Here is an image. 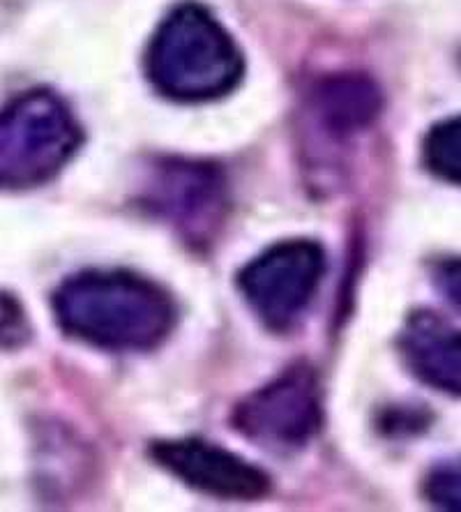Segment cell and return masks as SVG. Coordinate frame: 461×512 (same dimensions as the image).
Returning <instances> with one entry per match:
<instances>
[{
	"instance_id": "9",
	"label": "cell",
	"mask_w": 461,
	"mask_h": 512,
	"mask_svg": "<svg viewBox=\"0 0 461 512\" xmlns=\"http://www.w3.org/2000/svg\"><path fill=\"white\" fill-rule=\"evenodd\" d=\"M381 97L372 81L362 77H335L323 81L312 93L316 125L342 139L365 130L379 116Z\"/></svg>"
},
{
	"instance_id": "7",
	"label": "cell",
	"mask_w": 461,
	"mask_h": 512,
	"mask_svg": "<svg viewBox=\"0 0 461 512\" xmlns=\"http://www.w3.org/2000/svg\"><path fill=\"white\" fill-rule=\"evenodd\" d=\"M155 462L199 492L224 501H254L270 492L268 473L231 450L199 439L160 441Z\"/></svg>"
},
{
	"instance_id": "5",
	"label": "cell",
	"mask_w": 461,
	"mask_h": 512,
	"mask_svg": "<svg viewBox=\"0 0 461 512\" xmlns=\"http://www.w3.org/2000/svg\"><path fill=\"white\" fill-rule=\"evenodd\" d=\"M323 423L321 386L305 363L284 370L254 390L233 411L240 434L272 453H293L314 439Z\"/></svg>"
},
{
	"instance_id": "10",
	"label": "cell",
	"mask_w": 461,
	"mask_h": 512,
	"mask_svg": "<svg viewBox=\"0 0 461 512\" xmlns=\"http://www.w3.org/2000/svg\"><path fill=\"white\" fill-rule=\"evenodd\" d=\"M422 155L434 176L461 185V116L434 125L422 146Z\"/></svg>"
},
{
	"instance_id": "13",
	"label": "cell",
	"mask_w": 461,
	"mask_h": 512,
	"mask_svg": "<svg viewBox=\"0 0 461 512\" xmlns=\"http://www.w3.org/2000/svg\"><path fill=\"white\" fill-rule=\"evenodd\" d=\"M434 284L457 310H461V259L438 263L434 268Z\"/></svg>"
},
{
	"instance_id": "2",
	"label": "cell",
	"mask_w": 461,
	"mask_h": 512,
	"mask_svg": "<svg viewBox=\"0 0 461 512\" xmlns=\"http://www.w3.org/2000/svg\"><path fill=\"white\" fill-rule=\"evenodd\" d=\"M146 74L157 93L176 102H210L236 90L245 60L233 37L199 3L166 14L148 44Z\"/></svg>"
},
{
	"instance_id": "12",
	"label": "cell",
	"mask_w": 461,
	"mask_h": 512,
	"mask_svg": "<svg viewBox=\"0 0 461 512\" xmlns=\"http://www.w3.org/2000/svg\"><path fill=\"white\" fill-rule=\"evenodd\" d=\"M28 340L26 314L10 293L0 291V346L14 349Z\"/></svg>"
},
{
	"instance_id": "4",
	"label": "cell",
	"mask_w": 461,
	"mask_h": 512,
	"mask_svg": "<svg viewBox=\"0 0 461 512\" xmlns=\"http://www.w3.org/2000/svg\"><path fill=\"white\" fill-rule=\"evenodd\" d=\"M326 252L312 240H286L268 247L240 270L238 286L249 310L275 333L296 323L319 291Z\"/></svg>"
},
{
	"instance_id": "6",
	"label": "cell",
	"mask_w": 461,
	"mask_h": 512,
	"mask_svg": "<svg viewBox=\"0 0 461 512\" xmlns=\"http://www.w3.org/2000/svg\"><path fill=\"white\" fill-rule=\"evenodd\" d=\"M146 203L190 243H208L226 213L224 176L213 164L164 162L146 187Z\"/></svg>"
},
{
	"instance_id": "3",
	"label": "cell",
	"mask_w": 461,
	"mask_h": 512,
	"mask_svg": "<svg viewBox=\"0 0 461 512\" xmlns=\"http://www.w3.org/2000/svg\"><path fill=\"white\" fill-rule=\"evenodd\" d=\"M83 141L70 107L47 88L26 90L0 109V190L56 178Z\"/></svg>"
},
{
	"instance_id": "8",
	"label": "cell",
	"mask_w": 461,
	"mask_h": 512,
	"mask_svg": "<svg viewBox=\"0 0 461 512\" xmlns=\"http://www.w3.org/2000/svg\"><path fill=\"white\" fill-rule=\"evenodd\" d=\"M399 351L422 383L461 397V328L434 312H415L399 335Z\"/></svg>"
},
{
	"instance_id": "11",
	"label": "cell",
	"mask_w": 461,
	"mask_h": 512,
	"mask_svg": "<svg viewBox=\"0 0 461 512\" xmlns=\"http://www.w3.org/2000/svg\"><path fill=\"white\" fill-rule=\"evenodd\" d=\"M425 494L434 506L461 512V457L434 466L427 476Z\"/></svg>"
},
{
	"instance_id": "1",
	"label": "cell",
	"mask_w": 461,
	"mask_h": 512,
	"mask_svg": "<svg viewBox=\"0 0 461 512\" xmlns=\"http://www.w3.org/2000/svg\"><path fill=\"white\" fill-rule=\"evenodd\" d=\"M65 335L107 351H150L176 326V305L160 284L130 270H86L54 293Z\"/></svg>"
}]
</instances>
